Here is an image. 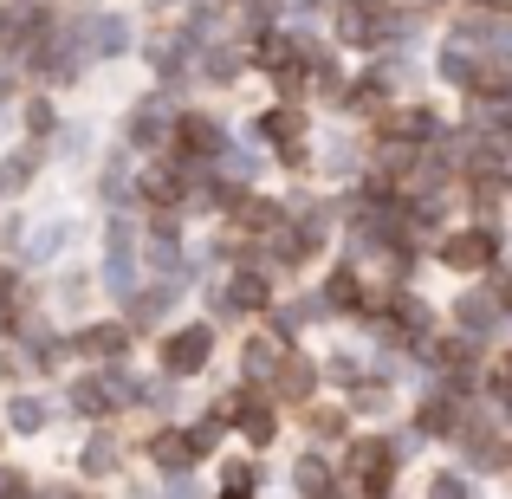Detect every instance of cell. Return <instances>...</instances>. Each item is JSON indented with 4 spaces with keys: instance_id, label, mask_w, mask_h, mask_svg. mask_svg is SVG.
Masks as SVG:
<instances>
[{
    "instance_id": "ac0fdd59",
    "label": "cell",
    "mask_w": 512,
    "mask_h": 499,
    "mask_svg": "<svg viewBox=\"0 0 512 499\" xmlns=\"http://www.w3.org/2000/svg\"><path fill=\"white\" fill-rule=\"evenodd\" d=\"M214 480H221L227 493H253V487H260V467H247V461H227Z\"/></svg>"
},
{
    "instance_id": "6da1fadb",
    "label": "cell",
    "mask_w": 512,
    "mask_h": 499,
    "mask_svg": "<svg viewBox=\"0 0 512 499\" xmlns=\"http://www.w3.org/2000/svg\"><path fill=\"white\" fill-rule=\"evenodd\" d=\"M156 357H163V376H195L201 363L214 357V318H208V325H182V331H169L163 344H156Z\"/></svg>"
},
{
    "instance_id": "8fae6325",
    "label": "cell",
    "mask_w": 512,
    "mask_h": 499,
    "mask_svg": "<svg viewBox=\"0 0 512 499\" xmlns=\"http://www.w3.org/2000/svg\"><path fill=\"white\" fill-rule=\"evenodd\" d=\"M85 39H91V52H98V59H117V52H130V20H117V13H98Z\"/></svg>"
},
{
    "instance_id": "52a82bcc",
    "label": "cell",
    "mask_w": 512,
    "mask_h": 499,
    "mask_svg": "<svg viewBox=\"0 0 512 499\" xmlns=\"http://www.w3.org/2000/svg\"><path fill=\"white\" fill-rule=\"evenodd\" d=\"M150 467H156V474H188V467H195L188 428H156V435H150Z\"/></svg>"
},
{
    "instance_id": "7c38bea8",
    "label": "cell",
    "mask_w": 512,
    "mask_h": 499,
    "mask_svg": "<svg viewBox=\"0 0 512 499\" xmlns=\"http://www.w3.org/2000/svg\"><path fill=\"white\" fill-rule=\"evenodd\" d=\"M305 428H312V441H344V435H350V409L312 402V409H305Z\"/></svg>"
},
{
    "instance_id": "ffe728a7",
    "label": "cell",
    "mask_w": 512,
    "mask_h": 499,
    "mask_svg": "<svg viewBox=\"0 0 512 499\" xmlns=\"http://www.w3.org/2000/svg\"><path fill=\"white\" fill-rule=\"evenodd\" d=\"M150 7H156V13H163V7H182V0H150Z\"/></svg>"
},
{
    "instance_id": "2e32d148",
    "label": "cell",
    "mask_w": 512,
    "mask_h": 499,
    "mask_svg": "<svg viewBox=\"0 0 512 499\" xmlns=\"http://www.w3.org/2000/svg\"><path fill=\"white\" fill-rule=\"evenodd\" d=\"M487 389H493V402H500V409L512 415V350H500V357H493V370H487Z\"/></svg>"
},
{
    "instance_id": "d6986e66",
    "label": "cell",
    "mask_w": 512,
    "mask_h": 499,
    "mask_svg": "<svg viewBox=\"0 0 512 499\" xmlns=\"http://www.w3.org/2000/svg\"><path fill=\"white\" fill-rule=\"evenodd\" d=\"M65 247H72V227H46V234L33 240V253H26V260H59Z\"/></svg>"
},
{
    "instance_id": "5b68a950",
    "label": "cell",
    "mask_w": 512,
    "mask_h": 499,
    "mask_svg": "<svg viewBox=\"0 0 512 499\" xmlns=\"http://www.w3.org/2000/svg\"><path fill=\"white\" fill-rule=\"evenodd\" d=\"M273 389L279 402H305L318 389V357H305V350H286V357H279V370H273Z\"/></svg>"
},
{
    "instance_id": "4fadbf2b",
    "label": "cell",
    "mask_w": 512,
    "mask_h": 499,
    "mask_svg": "<svg viewBox=\"0 0 512 499\" xmlns=\"http://www.w3.org/2000/svg\"><path fill=\"white\" fill-rule=\"evenodd\" d=\"M78 467H85L91 480L117 474V467H124V461H117V435H91V441H85V454H78Z\"/></svg>"
},
{
    "instance_id": "8992f818",
    "label": "cell",
    "mask_w": 512,
    "mask_h": 499,
    "mask_svg": "<svg viewBox=\"0 0 512 499\" xmlns=\"http://www.w3.org/2000/svg\"><path fill=\"white\" fill-rule=\"evenodd\" d=\"M286 350H292V344H286L273 325L253 331L247 350H240V376H247V383H273V370H279V357H286Z\"/></svg>"
},
{
    "instance_id": "5bb4252c",
    "label": "cell",
    "mask_w": 512,
    "mask_h": 499,
    "mask_svg": "<svg viewBox=\"0 0 512 499\" xmlns=\"http://www.w3.org/2000/svg\"><path fill=\"white\" fill-rule=\"evenodd\" d=\"M46 422H52V415H46V402H39V396H13L7 402V428H13V435H39Z\"/></svg>"
},
{
    "instance_id": "277c9868",
    "label": "cell",
    "mask_w": 512,
    "mask_h": 499,
    "mask_svg": "<svg viewBox=\"0 0 512 499\" xmlns=\"http://www.w3.org/2000/svg\"><path fill=\"white\" fill-rule=\"evenodd\" d=\"M227 305H234V318L240 312H273V273H266V266H234V273H227Z\"/></svg>"
},
{
    "instance_id": "ba28073f",
    "label": "cell",
    "mask_w": 512,
    "mask_h": 499,
    "mask_svg": "<svg viewBox=\"0 0 512 499\" xmlns=\"http://www.w3.org/2000/svg\"><path fill=\"white\" fill-rule=\"evenodd\" d=\"M253 137H260L266 150H273V143H292V137H305V104H299V98H286L279 111H266L260 124H253Z\"/></svg>"
},
{
    "instance_id": "9a60e30c",
    "label": "cell",
    "mask_w": 512,
    "mask_h": 499,
    "mask_svg": "<svg viewBox=\"0 0 512 499\" xmlns=\"http://www.w3.org/2000/svg\"><path fill=\"white\" fill-rule=\"evenodd\" d=\"M221 435H227V422H221V415L208 409V415H201L195 428H188V448H195V461H208V454L221 448Z\"/></svg>"
},
{
    "instance_id": "30bf717a",
    "label": "cell",
    "mask_w": 512,
    "mask_h": 499,
    "mask_svg": "<svg viewBox=\"0 0 512 499\" xmlns=\"http://www.w3.org/2000/svg\"><path fill=\"white\" fill-rule=\"evenodd\" d=\"M493 318H500V299H493V292H467V299H454V325H461V331L487 337Z\"/></svg>"
},
{
    "instance_id": "e0dca14e",
    "label": "cell",
    "mask_w": 512,
    "mask_h": 499,
    "mask_svg": "<svg viewBox=\"0 0 512 499\" xmlns=\"http://www.w3.org/2000/svg\"><path fill=\"white\" fill-rule=\"evenodd\" d=\"M26 137H46V130L52 124H59V117H52V98H46V91H33V98H26Z\"/></svg>"
},
{
    "instance_id": "9c48e42d",
    "label": "cell",
    "mask_w": 512,
    "mask_h": 499,
    "mask_svg": "<svg viewBox=\"0 0 512 499\" xmlns=\"http://www.w3.org/2000/svg\"><path fill=\"white\" fill-rule=\"evenodd\" d=\"M169 299H175V273L163 286H150V292L130 299V331H156V318H169Z\"/></svg>"
},
{
    "instance_id": "3957f363",
    "label": "cell",
    "mask_w": 512,
    "mask_h": 499,
    "mask_svg": "<svg viewBox=\"0 0 512 499\" xmlns=\"http://www.w3.org/2000/svg\"><path fill=\"white\" fill-rule=\"evenodd\" d=\"M493 234L487 227H461V234H441V247H435V260L441 266H454V273H493Z\"/></svg>"
},
{
    "instance_id": "7a4b0ae2",
    "label": "cell",
    "mask_w": 512,
    "mask_h": 499,
    "mask_svg": "<svg viewBox=\"0 0 512 499\" xmlns=\"http://www.w3.org/2000/svg\"><path fill=\"white\" fill-rule=\"evenodd\" d=\"M130 337H137V331H130V318H98V325H78V331H72V350H78V357H91V363L104 370V363H124Z\"/></svg>"
}]
</instances>
